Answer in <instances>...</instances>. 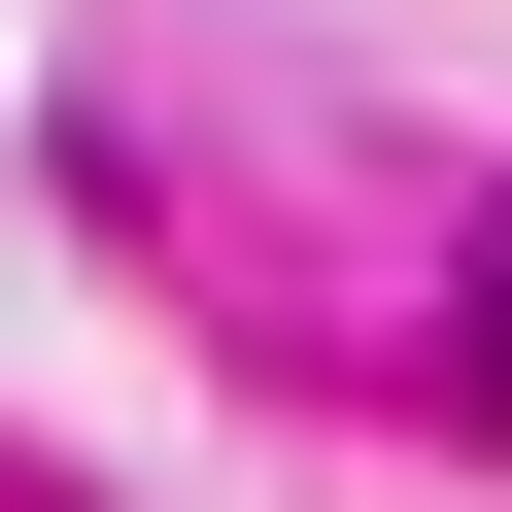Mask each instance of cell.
I'll list each match as a JSON object with an SVG mask.
<instances>
[{"label": "cell", "mask_w": 512, "mask_h": 512, "mask_svg": "<svg viewBox=\"0 0 512 512\" xmlns=\"http://www.w3.org/2000/svg\"><path fill=\"white\" fill-rule=\"evenodd\" d=\"M478 376H512V308H478Z\"/></svg>", "instance_id": "cell-1"}]
</instances>
